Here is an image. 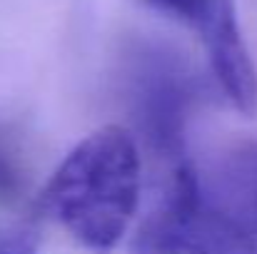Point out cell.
<instances>
[{"label":"cell","mask_w":257,"mask_h":254,"mask_svg":"<svg viewBox=\"0 0 257 254\" xmlns=\"http://www.w3.org/2000/svg\"><path fill=\"white\" fill-rule=\"evenodd\" d=\"M140 189L143 160L135 137L117 125H105L65 155L40 204L73 239L105 254L127 234Z\"/></svg>","instance_id":"1"},{"label":"cell","mask_w":257,"mask_h":254,"mask_svg":"<svg viewBox=\"0 0 257 254\" xmlns=\"http://www.w3.org/2000/svg\"><path fill=\"white\" fill-rule=\"evenodd\" d=\"M133 249L135 254H257V239L205 189L187 160L168 167L165 189L138 229Z\"/></svg>","instance_id":"2"},{"label":"cell","mask_w":257,"mask_h":254,"mask_svg":"<svg viewBox=\"0 0 257 254\" xmlns=\"http://www.w3.org/2000/svg\"><path fill=\"white\" fill-rule=\"evenodd\" d=\"M192 68L165 45H143L133 58V105L150 152L168 167L187 162V120L195 100Z\"/></svg>","instance_id":"3"},{"label":"cell","mask_w":257,"mask_h":254,"mask_svg":"<svg viewBox=\"0 0 257 254\" xmlns=\"http://www.w3.org/2000/svg\"><path fill=\"white\" fill-rule=\"evenodd\" d=\"M185 25L202 43L225 97L245 115L257 112V70L237 23L235 0H143Z\"/></svg>","instance_id":"4"},{"label":"cell","mask_w":257,"mask_h":254,"mask_svg":"<svg viewBox=\"0 0 257 254\" xmlns=\"http://www.w3.org/2000/svg\"><path fill=\"white\" fill-rule=\"evenodd\" d=\"M215 199L257 234V142L240 145L225 157Z\"/></svg>","instance_id":"5"},{"label":"cell","mask_w":257,"mask_h":254,"mask_svg":"<svg viewBox=\"0 0 257 254\" xmlns=\"http://www.w3.org/2000/svg\"><path fill=\"white\" fill-rule=\"evenodd\" d=\"M25 189V174L15 155L0 145V202H15Z\"/></svg>","instance_id":"6"},{"label":"cell","mask_w":257,"mask_h":254,"mask_svg":"<svg viewBox=\"0 0 257 254\" xmlns=\"http://www.w3.org/2000/svg\"><path fill=\"white\" fill-rule=\"evenodd\" d=\"M0 254H38V242L28 232L0 229Z\"/></svg>","instance_id":"7"}]
</instances>
